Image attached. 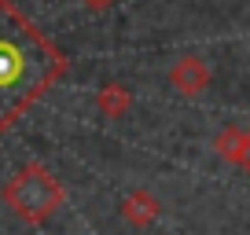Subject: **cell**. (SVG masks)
Returning <instances> with one entry per match:
<instances>
[{"instance_id":"obj_1","label":"cell","mask_w":250,"mask_h":235,"mask_svg":"<svg viewBox=\"0 0 250 235\" xmlns=\"http://www.w3.org/2000/svg\"><path fill=\"white\" fill-rule=\"evenodd\" d=\"M62 52L0 0V129L33 107L41 92L62 74Z\"/></svg>"},{"instance_id":"obj_2","label":"cell","mask_w":250,"mask_h":235,"mask_svg":"<svg viewBox=\"0 0 250 235\" xmlns=\"http://www.w3.org/2000/svg\"><path fill=\"white\" fill-rule=\"evenodd\" d=\"M11 202L19 206L22 217L41 220V217H48V213L62 202V191H59V184H55L48 173L30 169V173H22V176L15 180V188H11Z\"/></svg>"},{"instance_id":"obj_3","label":"cell","mask_w":250,"mask_h":235,"mask_svg":"<svg viewBox=\"0 0 250 235\" xmlns=\"http://www.w3.org/2000/svg\"><path fill=\"white\" fill-rule=\"evenodd\" d=\"M169 85L177 88L180 96H199L206 85H210V66L203 63V59H195V55H188V59H180L177 66L169 70Z\"/></svg>"},{"instance_id":"obj_4","label":"cell","mask_w":250,"mask_h":235,"mask_svg":"<svg viewBox=\"0 0 250 235\" xmlns=\"http://www.w3.org/2000/svg\"><path fill=\"white\" fill-rule=\"evenodd\" d=\"M122 213H125V220H133L136 228H144V224H151V220L158 217V202L147 195V191H136V195L125 202Z\"/></svg>"},{"instance_id":"obj_5","label":"cell","mask_w":250,"mask_h":235,"mask_svg":"<svg viewBox=\"0 0 250 235\" xmlns=\"http://www.w3.org/2000/svg\"><path fill=\"white\" fill-rule=\"evenodd\" d=\"M243 129H235V125H228V129H221L217 133V140H213V151H217L225 162H232L235 165V155H239V147H243Z\"/></svg>"},{"instance_id":"obj_6","label":"cell","mask_w":250,"mask_h":235,"mask_svg":"<svg viewBox=\"0 0 250 235\" xmlns=\"http://www.w3.org/2000/svg\"><path fill=\"white\" fill-rule=\"evenodd\" d=\"M129 107V92L125 88H103V110L107 114H122Z\"/></svg>"},{"instance_id":"obj_7","label":"cell","mask_w":250,"mask_h":235,"mask_svg":"<svg viewBox=\"0 0 250 235\" xmlns=\"http://www.w3.org/2000/svg\"><path fill=\"white\" fill-rule=\"evenodd\" d=\"M235 165H239V169H247V173H250V133L243 136V147H239V155H235Z\"/></svg>"},{"instance_id":"obj_8","label":"cell","mask_w":250,"mask_h":235,"mask_svg":"<svg viewBox=\"0 0 250 235\" xmlns=\"http://www.w3.org/2000/svg\"><path fill=\"white\" fill-rule=\"evenodd\" d=\"M92 4H107V0H92Z\"/></svg>"}]
</instances>
